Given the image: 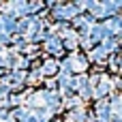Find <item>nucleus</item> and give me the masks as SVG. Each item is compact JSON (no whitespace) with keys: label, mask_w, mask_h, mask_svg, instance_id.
Here are the masks:
<instances>
[{"label":"nucleus","mask_w":122,"mask_h":122,"mask_svg":"<svg viewBox=\"0 0 122 122\" xmlns=\"http://www.w3.org/2000/svg\"><path fill=\"white\" fill-rule=\"evenodd\" d=\"M109 88H112V81H109L107 77H103V79H101V86H99V90H97L94 94H97V97H101V94L109 92Z\"/></svg>","instance_id":"4"},{"label":"nucleus","mask_w":122,"mask_h":122,"mask_svg":"<svg viewBox=\"0 0 122 122\" xmlns=\"http://www.w3.org/2000/svg\"><path fill=\"white\" fill-rule=\"evenodd\" d=\"M56 69H58V64H56L54 60H47V62H45V66L41 69V73H56Z\"/></svg>","instance_id":"5"},{"label":"nucleus","mask_w":122,"mask_h":122,"mask_svg":"<svg viewBox=\"0 0 122 122\" xmlns=\"http://www.w3.org/2000/svg\"><path fill=\"white\" fill-rule=\"evenodd\" d=\"M4 122H13V118H6V120H4Z\"/></svg>","instance_id":"7"},{"label":"nucleus","mask_w":122,"mask_h":122,"mask_svg":"<svg viewBox=\"0 0 122 122\" xmlns=\"http://www.w3.org/2000/svg\"><path fill=\"white\" fill-rule=\"evenodd\" d=\"M75 13H77V6H64V9H58L54 15L56 17H73Z\"/></svg>","instance_id":"2"},{"label":"nucleus","mask_w":122,"mask_h":122,"mask_svg":"<svg viewBox=\"0 0 122 122\" xmlns=\"http://www.w3.org/2000/svg\"><path fill=\"white\" fill-rule=\"evenodd\" d=\"M86 64H88L86 58H81V56H71V58L64 62V69H66V71H77V73H81V71L86 69Z\"/></svg>","instance_id":"1"},{"label":"nucleus","mask_w":122,"mask_h":122,"mask_svg":"<svg viewBox=\"0 0 122 122\" xmlns=\"http://www.w3.org/2000/svg\"><path fill=\"white\" fill-rule=\"evenodd\" d=\"M0 26H4V28H6V32H11V30L15 28L13 19H9V17H2V19H0Z\"/></svg>","instance_id":"6"},{"label":"nucleus","mask_w":122,"mask_h":122,"mask_svg":"<svg viewBox=\"0 0 122 122\" xmlns=\"http://www.w3.org/2000/svg\"><path fill=\"white\" fill-rule=\"evenodd\" d=\"M120 69H122V60H120Z\"/></svg>","instance_id":"8"},{"label":"nucleus","mask_w":122,"mask_h":122,"mask_svg":"<svg viewBox=\"0 0 122 122\" xmlns=\"http://www.w3.org/2000/svg\"><path fill=\"white\" fill-rule=\"evenodd\" d=\"M47 51H51V54H60V49H62V45H60V41H56V39H47Z\"/></svg>","instance_id":"3"}]
</instances>
